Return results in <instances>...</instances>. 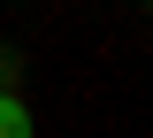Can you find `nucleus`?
<instances>
[{"instance_id": "nucleus-1", "label": "nucleus", "mask_w": 153, "mask_h": 138, "mask_svg": "<svg viewBox=\"0 0 153 138\" xmlns=\"http://www.w3.org/2000/svg\"><path fill=\"white\" fill-rule=\"evenodd\" d=\"M0 138H31V107H23L8 84H0Z\"/></svg>"}]
</instances>
